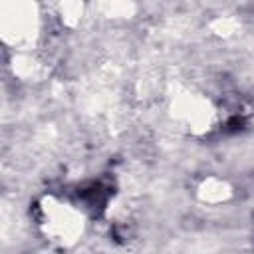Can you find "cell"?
<instances>
[{
    "label": "cell",
    "instance_id": "6da1fadb",
    "mask_svg": "<svg viewBox=\"0 0 254 254\" xmlns=\"http://www.w3.org/2000/svg\"><path fill=\"white\" fill-rule=\"evenodd\" d=\"M40 30L38 6L28 0H6L0 4V36L6 44L28 48Z\"/></svg>",
    "mask_w": 254,
    "mask_h": 254
},
{
    "label": "cell",
    "instance_id": "7a4b0ae2",
    "mask_svg": "<svg viewBox=\"0 0 254 254\" xmlns=\"http://www.w3.org/2000/svg\"><path fill=\"white\" fill-rule=\"evenodd\" d=\"M40 204L44 214V232L48 234V238L56 240L62 246L75 244L85 228L83 214L73 206L56 200L54 196H44Z\"/></svg>",
    "mask_w": 254,
    "mask_h": 254
},
{
    "label": "cell",
    "instance_id": "3957f363",
    "mask_svg": "<svg viewBox=\"0 0 254 254\" xmlns=\"http://www.w3.org/2000/svg\"><path fill=\"white\" fill-rule=\"evenodd\" d=\"M171 115L185 123L192 133L202 135L214 123V107L210 101L189 89H179L171 99Z\"/></svg>",
    "mask_w": 254,
    "mask_h": 254
},
{
    "label": "cell",
    "instance_id": "277c9868",
    "mask_svg": "<svg viewBox=\"0 0 254 254\" xmlns=\"http://www.w3.org/2000/svg\"><path fill=\"white\" fill-rule=\"evenodd\" d=\"M196 194H198V198L202 202L218 204V202H226L232 196V187L222 179L208 177L198 185V192Z\"/></svg>",
    "mask_w": 254,
    "mask_h": 254
},
{
    "label": "cell",
    "instance_id": "5b68a950",
    "mask_svg": "<svg viewBox=\"0 0 254 254\" xmlns=\"http://www.w3.org/2000/svg\"><path fill=\"white\" fill-rule=\"evenodd\" d=\"M12 69H14V73L18 75V77H22V79H36V77H40V73H42V65L34 60V58H30V56H24V54H20V56H16L14 60H12Z\"/></svg>",
    "mask_w": 254,
    "mask_h": 254
},
{
    "label": "cell",
    "instance_id": "8992f818",
    "mask_svg": "<svg viewBox=\"0 0 254 254\" xmlns=\"http://www.w3.org/2000/svg\"><path fill=\"white\" fill-rule=\"evenodd\" d=\"M99 10L107 18H131L137 6L125 0H111V2H99Z\"/></svg>",
    "mask_w": 254,
    "mask_h": 254
},
{
    "label": "cell",
    "instance_id": "52a82bcc",
    "mask_svg": "<svg viewBox=\"0 0 254 254\" xmlns=\"http://www.w3.org/2000/svg\"><path fill=\"white\" fill-rule=\"evenodd\" d=\"M60 14H62V22L69 28H75L81 20V14H83V4L77 2V0H67V2H62L60 4Z\"/></svg>",
    "mask_w": 254,
    "mask_h": 254
},
{
    "label": "cell",
    "instance_id": "ba28073f",
    "mask_svg": "<svg viewBox=\"0 0 254 254\" xmlns=\"http://www.w3.org/2000/svg\"><path fill=\"white\" fill-rule=\"evenodd\" d=\"M238 30H240V24L232 16H220V18H216V20L210 22V32L216 34V36H220V38H230Z\"/></svg>",
    "mask_w": 254,
    "mask_h": 254
}]
</instances>
